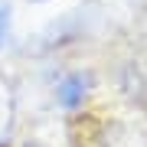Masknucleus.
<instances>
[{"instance_id":"5","label":"nucleus","mask_w":147,"mask_h":147,"mask_svg":"<svg viewBox=\"0 0 147 147\" xmlns=\"http://www.w3.org/2000/svg\"><path fill=\"white\" fill-rule=\"evenodd\" d=\"M0 147H10V141H7V137H0Z\"/></svg>"},{"instance_id":"4","label":"nucleus","mask_w":147,"mask_h":147,"mask_svg":"<svg viewBox=\"0 0 147 147\" xmlns=\"http://www.w3.org/2000/svg\"><path fill=\"white\" fill-rule=\"evenodd\" d=\"M20 147H49V144H42V141H36V137H30V141H23Z\"/></svg>"},{"instance_id":"1","label":"nucleus","mask_w":147,"mask_h":147,"mask_svg":"<svg viewBox=\"0 0 147 147\" xmlns=\"http://www.w3.org/2000/svg\"><path fill=\"white\" fill-rule=\"evenodd\" d=\"M95 88H98V79L92 69H65L53 82V101L62 115H79L92 101Z\"/></svg>"},{"instance_id":"2","label":"nucleus","mask_w":147,"mask_h":147,"mask_svg":"<svg viewBox=\"0 0 147 147\" xmlns=\"http://www.w3.org/2000/svg\"><path fill=\"white\" fill-rule=\"evenodd\" d=\"M118 92L131 105L147 108V59L131 56L118 65Z\"/></svg>"},{"instance_id":"3","label":"nucleus","mask_w":147,"mask_h":147,"mask_svg":"<svg viewBox=\"0 0 147 147\" xmlns=\"http://www.w3.org/2000/svg\"><path fill=\"white\" fill-rule=\"evenodd\" d=\"M13 42V7L0 0V53Z\"/></svg>"}]
</instances>
